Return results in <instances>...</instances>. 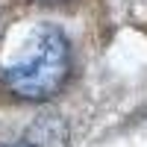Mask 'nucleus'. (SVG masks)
<instances>
[{
  "mask_svg": "<svg viewBox=\"0 0 147 147\" xmlns=\"http://www.w3.org/2000/svg\"><path fill=\"white\" fill-rule=\"evenodd\" d=\"M71 74V44L53 24H41L30 35L21 59L3 68L6 88L21 100H47L65 85Z\"/></svg>",
  "mask_w": 147,
  "mask_h": 147,
  "instance_id": "1",
  "label": "nucleus"
},
{
  "mask_svg": "<svg viewBox=\"0 0 147 147\" xmlns=\"http://www.w3.org/2000/svg\"><path fill=\"white\" fill-rule=\"evenodd\" d=\"M27 141H32L35 147H65L68 144V124L62 121V115L47 112L41 118H35Z\"/></svg>",
  "mask_w": 147,
  "mask_h": 147,
  "instance_id": "2",
  "label": "nucleus"
},
{
  "mask_svg": "<svg viewBox=\"0 0 147 147\" xmlns=\"http://www.w3.org/2000/svg\"><path fill=\"white\" fill-rule=\"evenodd\" d=\"M0 147H35L32 141H15V144H0Z\"/></svg>",
  "mask_w": 147,
  "mask_h": 147,
  "instance_id": "3",
  "label": "nucleus"
}]
</instances>
